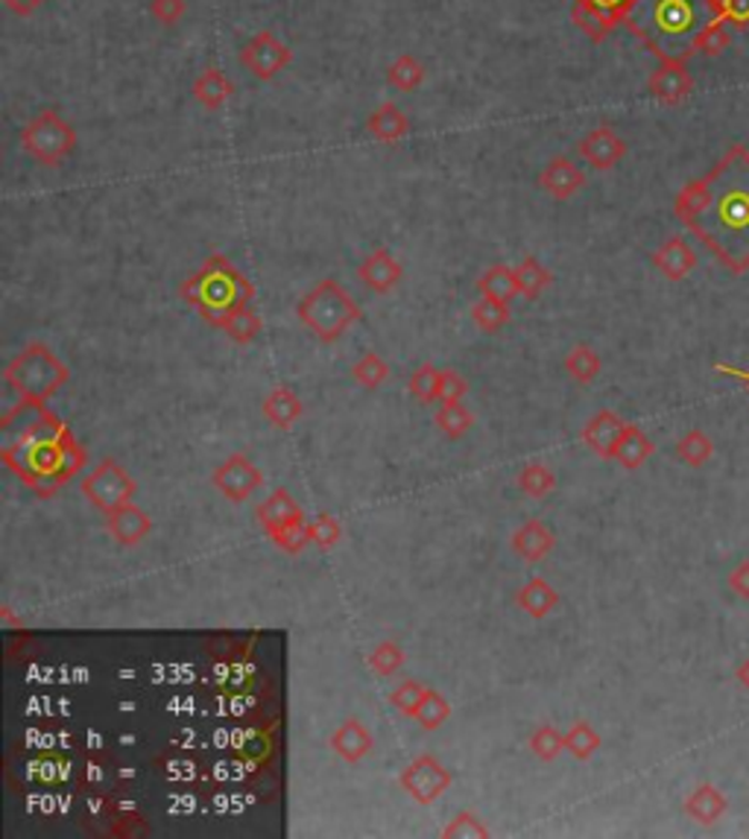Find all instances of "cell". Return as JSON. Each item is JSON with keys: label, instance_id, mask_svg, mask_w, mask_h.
<instances>
[{"label": "cell", "instance_id": "30bf717a", "mask_svg": "<svg viewBox=\"0 0 749 839\" xmlns=\"http://www.w3.org/2000/svg\"><path fill=\"white\" fill-rule=\"evenodd\" d=\"M211 486H214L226 500H231V503H247V500L263 486V475L261 468L249 460L247 453H231L229 460H223L214 468Z\"/></svg>", "mask_w": 749, "mask_h": 839}, {"label": "cell", "instance_id": "f35d334b", "mask_svg": "<svg viewBox=\"0 0 749 839\" xmlns=\"http://www.w3.org/2000/svg\"><path fill=\"white\" fill-rule=\"evenodd\" d=\"M369 670L381 676V679H392L405 667V650L396 641L374 643V650L367 658Z\"/></svg>", "mask_w": 749, "mask_h": 839}, {"label": "cell", "instance_id": "db71d44e", "mask_svg": "<svg viewBox=\"0 0 749 839\" xmlns=\"http://www.w3.org/2000/svg\"><path fill=\"white\" fill-rule=\"evenodd\" d=\"M48 0H3V7L18 18H30L36 9H41Z\"/></svg>", "mask_w": 749, "mask_h": 839}, {"label": "cell", "instance_id": "6da1fadb", "mask_svg": "<svg viewBox=\"0 0 749 839\" xmlns=\"http://www.w3.org/2000/svg\"><path fill=\"white\" fill-rule=\"evenodd\" d=\"M673 214L726 270L749 272V150L732 143L673 199Z\"/></svg>", "mask_w": 749, "mask_h": 839}, {"label": "cell", "instance_id": "c3c4849f", "mask_svg": "<svg viewBox=\"0 0 749 839\" xmlns=\"http://www.w3.org/2000/svg\"><path fill=\"white\" fill-rule=\"evenodd\" d=\"M732 44V30L726 27V21L720 18V21H715V24L709 27V30L702 32V39H700V48H697V53L702 56H720L726 48Z\"/></svg>", "mask_w": 749, "mask_h": 839}, {"label": "cell", "instance_id": "9a60e30c", "mask_svg": "<svg viewBox=\"0 0 749 839\" xmlns=\"http://www.w3.org/2000/svg\"><path fill=\"white\" fill-rule=\"evenodd\" d=\"M539 188L548 197L566 202L586 188V173L571 159H550L539 173Z\"/></svg>", "mask_w": 749, "mask_h": 839}, {"label": "cell", "instance_id": "cb8c5ba5", "mask_svg": "<svg viewBox=\"0 0 749 839\" xmlns=\"http://www.w3.org/2000/svg\"><path fill=\"white\" fill-rule=\"evenodd\" d=\"M191 94L202 109L217 111V109H223L231 97H234V82H231L220 68H206V71L193 80Z\"/></svg>", "mask_w": 749, "mask_h": 839}, {"label": "cell", "instance_id": "5b68a950", "mask_svg": "<svg viewBox=\"0 0 749 839\" xmlns=\"http://www.w3.org/2000/svg\"><path fill=\"white\" fill-rule=\"evenodd\" d=\"M68 378H71L68 366L44 342H27L3 369V380L36 404H44L48 398L57 396V389L64 387Z\"/></svg>", "mask_w": 749, "mask_h": 839}, {"label": "cell", "instance_id": "7402d4cb", "mask_svg": "<svg viewBox=\"0 0 749 839\" xmlns=\"http://www.w3.org/2000/svg\"><path fill=\"white\" fill-rule=\"evenodd\" d=\"M367 132L381 143H399L410 136V118L396 103H381L367 118Z\"/></svg>", "mask_w": 749, "mask_h": 839}, {"label": "cell", "instance_id": "816d5d0a", "mask_svg": "<svg viewBox=\"0 0 749 839\" xmlns=\"http://www.w3.org/2000/svg\"><path fill=\"white\" fill-rule=\"evenodd\" d=\"M718 12L729 30H749V0H718Z\"/></svg>", "mask_w": 749, "mask_h": 839}, {"label": "cell", "instance_id": "2e32d148", "mask_svg": "<svg viewBox=\"0 0 749 839\" xmlns=\"http://www.w3.org/2000/svg\"><path fill=\"white\" fill-rule=\"evenodd\" d=\"M627 421L615 410H598L586 421L582 428V442L589 445V451H595L600 460H612V451L618 439H621Z\"/></svg>", "mask_w": 749, "mask_h": 839}, {"label": "cell", "instance_id": "ee69618b", "mask_svg": "<svg viewBox=\"0 0 749 839\" xmlns=\"http://www.w3.org/2000/svg\"><path fill=\"white\" fill-rule=\"evenodd\" d=\"M343 539V527L337 521L334 515H317L311 521V545L319 547V550H331V547L340 545Z\"/></svg>", "mask_w": 749, "mask_h": 839}, {"label": "cell", "instance_id": "7dc6e473", "mask_svg": "<svg viewBox=\"0 0 749 839\" xmlns=\"http://www.w3.org/2000/svg\"><path fill=\"white\" fill-rule=\"evenodd\" d=\"M489 833L492 831H489L487 825L480 822L475 813H457L455 819L442 828V837H448V839H469V837L487 839Z\"/></svg>", "mask_w": 749, "mask_h": 839}, {"label": "cell", "instance_id": "11a10c76", "mask_svg": "<svg viewBox=\"0 0 749 839\" xmlns=\"http://www.w3.org/2000/svg\"><path fill=\"white\" fill-rule=\"evenodd\" d=\"M715 372H720V374H729V378L741 380L743 387H747V389H749V369H738V366L718 363V366H715Z\"/></svg>", "mask_w": 749, "mask_h": 839}, {"label": "cell", "instance_id": "5bb4252c", "mask_svg": "<svg viewBox=\"0 0 749 839\" xmlns=\"http://www.w3.org/2000/svg\"><path fill=\"white\" fill-rule=\"evenodd\" d=\"M106 530L112 536L118 545L136 547L144 539H150L152 532V518L136 503H127V507L114 509V512L106 515Z\"/></svg>", "mask_w": 749, "mask_h": 839}, {"label": "cell", "instance_id": "f907efd6", "mask_svg": "<svg viewBox=\"0 0 749 839\" xmlns=\"http://www.w3.org/2000/svg\"><path fill=\"white\" fill-rule=\"evenodd\" d=\"M575 3L598 9L600 16H606L609 21H615V24H623V21L630 18L632 9L638 7V0H575Z\"/></svg>", "mask_w": 749, "mask_h": 839}, {"label": "cell", "instance_id": "ba28073f", "mask_svg": "<svg viewBox=\"0 0 749 839\" xmlns=\"http://www.w3.org/2000/svg\"><path fill=\"white\" fill-rule=\"evenodd\" d=\"M238 59L249 71V77H256L258 82H272L281 71H288L290 68V62H293V48L284 44L272 30H261L240 48Z\"/></svg>", "mask_w": 749, "mask_h": 839}, {"label": "cell", "instance_id": "9c48e42d", "mask_svg": "<svg viewBox=\"0 0 749 839\" xmlns=\"http://www.w3.org/2000/svg\"><path fill=\"white\" fill-rule=\"evenodd\" d=\"M451 772L439 763L433 755H419L399 772L401 790L416 801V805H433L442 792L451 787Z\"/></svg>", "mask_w": 749, "mask_h": 839}, {"label": "cell", "instance_id": "8fae6325", "mask_svg": "<svg viewBox=\"0 0 749 839\" xmlns=\"http://www.w3.org/2000/svg\"><path fill=\"white\" fill-rule=\"evenodd\" d=\"M401 278H405V267H401L399 258H396L390 249H383V246H378L374 252H369L358 267V281L374 296L392 293V290L401 284Z\"/></svg>", "mask_w": 749, "mask_h": 839}, {"label": "cell", "instance_id": "4316f807", "mask_svg": "<svg viewBox=\"0 0 749 839\" xmlns=\"http://www.w3.org/2000/svg\"><path fill=\"white\" fill-rule=\"evenodd\" d=\"M214 328H220L229 340L240 342V346H249L252 340H258L263 322L256 310H252V304H243V308L226 313L223 319H217Z\"/></svg>", "mask_w": 749, "mask_h": 839}, {"label": "cell", "instance_id": "836d02e7", "mask_svg": "<svg viewBox=\"0 0 749 839\" xmlns=\"http://www.w3.org/2000/svg\"><path fill=\"white\" fill-rule=\"evenodd\" d=\"M516 486L525 491L527 498L542 500V498H548L550 491L557 489V475H553L548 466H542V462H530V466H525L519 471Z\"/></svg>", "mask_w": 749, "mask_h": 839}, {"label": "cell", "instance_id": "8d00e7d4", "mask_svg": "<svg viewBox=\"0 0 749 839\" xmlns=\"http://www.w3.org/2000/svg\"><path fill=\"white\" fill-rule=\"evenodd\" d=\"M571 21H575L577 30L586 32V36L595 41V44L606 41L615 30H618V24H615V21H609L606 16H600L598 9L582 7V3H575V7H571Z\"/></svg>", "mask_w": 749, "mask_h": 839}, {"label": "cell", "instance_id": "d4e9b609", "mask_svg": "<svg viewBox=\"0 0 749 839\" xmlns=\"http://www.w3.org/2000/svg\"><path fill=\"white\" fill-rule=\"evenodd\" d=\"M559 591L553 586H550L548 579H527L525 586L516 591V606H519L525 615H530L533 620H542L548 618L550 611L557 609L559 606Z\"/></svg>", "mask_w": 749, "mask_h": 839}, {"label": "cell", "instance_id": "ab89813d", "mask_svg": "<svg viewBox=\"0 0 749 839\" xmlns=\"http://www.w3.org/2000/svg\"><path fill=\"white\" fill-rule=\"evenodd\" d=\"M600 743H603V740H600V735L591 729L589 722H575V726L566 731V752L575 755L577 760L595 758Z\"/></svg>", "mask_w": 749, "mask_h": 839}, {"label": "cell", "instance_id": "7a4b0ae2", "mask_svg": "<svg viewBox=\"0 0 749 839\" xmlns=\"http://www.w3.org/2000/svg\"><path fill=\"white\" fill-rule=\"evenodd\" d=\"M715 21L718 0H638L623 27L659 62H688Z\"/></svg>", "mask_w": 749, "mask_h": 839}, {"label": "cell", "instance_id": "b9f144b4", "mask_svg": "<svg viewBox=\"0 0 749 839\" xmlns=\"http://www.w3.org/2000/svg\"><path fill=\"white\" fill-rule=\"evenodd\" d=\"M270 541L276 547H279L281 553L299 556L304 550V547L311 545V523H308V521L288 523V527H281V530L272 532Z\"/></svg>", "mask_w": 749, "mask_h": 839}, {"label": "cell", "instance_id": "f546056e", "mask_svg": "<svg viewBox=\"0 0 749 839\" xmlns=\"http://www.w3.org/2000/svg\"><path fill=\"white\" fill-rule=\"evenodd\" d=\"M562 366H566V372L571 374V378L577 380V383H582V387H589V383H595L600 374V369H603V360H600V354L591 346H575V349L568 351L566 360H562Z\"/></svg>", "mask_w": 749, "mask_h": 839}, {"label": "cell", "instance_id": "44dd1931", "mask_svg": "<svg viewBox=\"0 0 749 839\" xmlns=\"http://www.w3.org/2000/svg\"><path fill=\"white\" fill-rule=\"evenodd\" d=\"M261 416L270 421L272 428L279 430H290L296 421L304 416V404L302 398L296 396L290 387H276L270 396L261 401Z\"/></svg>", "mask_w": 749, "mask_h": 839}, {"label": "cell", "instance_id": "603a6c76", "mask_svg": "<svg viewBox=\"0 0 749 839\" xmlns=\"http://www.w3.org/2000/svg\"><path fill=\"white\" fill-rule=\"evenodd\" d=\"M726 810H729V801H726L723 790H718V787L709 785V781H702V785H697L688 792L686 813L691 816L693 822L715 825L723 819Z\"/></svg>", "mask_w": 749, "mask_h": 839}, {"label": "cell", "instance_id": "ffe728a7", "mask_svg": "<svg viewBox=\"0 0 749 839\" xmlns=\"http://www.w3.org/2000/svg\"><path fill=\"white\" fill-rule=\"evenodd\" d=\"M256 518L258 523H261V530L267 532V536H272V532L288 527V523L304 521V512L299 509V503H296L293 495H290L288 489H276L270 498L258 507Z\"/></svg>", "mask_w": 749, "mask_h": 839}, {"label": "cell", "instance_id": "d590c367", "mask_svg": "<svg viewBox=\"0 0 749 839\" xmlns=\"http://www.w3.org/2000/svg\"><path fill=\"white\" fill-rule=\"evenodd\" d=\"M351 378H354V383L363 389H381L387 380H390V366H387V360H383L381 354H374V351H367V354L360 357L358 363L351 366Z\"/></svg>", "mask_w": 749, "mask_h": 839}, {"label": "cell", "instance_id": "1f68e13d", "mask_svg": "<svg viewBox=\"0 0 749 839\" xmlns=\"http://www.w3.org/2000/svg\"><path fill=\"white\" fill-rule=\"evenodd\" d=\"M469 317L483 333H498L512 319V310L507 301L487 299V296H483V299L471 304Z\"/></svg>", "mask_w": 749, "mask_h": 839}, {"label": "cell", "instance_id": "8992f818", "mask_svg": "<svg viewBox=\"0 0 749 839\" xmlns=\"http://www.w3.org/2000/svg\"><path fill=\"white\" fill-rule=\"evenodd\" d=\"M21 150L41 167H62L77 150V129L53 109L39 111L21 129Z\"/></svg>", "mask_w": 749, "mask_h": 839}, {"label": "cell", "instance_id": "d6986e66", "mask_svg": "<svg viewBox=\"0 0 749 839\" xmlns=\"http://www.w3.org/2000/svg\"><path fill=\"white\" fill-rule=\"evenodd\" d=\"M328 746H331L346 763H360V760L372 752L374 737L360 720H346L343 726H337V729L331 731Z\"/></svg>", "mask_w": 749, "mask_h": 839}, {"label": "cell", "instance_id": "60d3db41", "mask_svg": "<svg viewBox=\"0 0 749 839\" xmlns=\"http://www.w3.org/2000/svg\"><path fill=\"white\" fill-rule=\"evenodd\" d=\"M530 752L545 763H550V760H557L559 755L566 752V735L557 726H539L530 735Z\"/></svg>", "mask_w": 749, "mask_h": 839}, {"label": "cell", "instance_id": "3957f363", "mask_svg": "<svg viewBox=\"0 0 749 839\" xmlns=\"http://www.w3.org/2000/svg\"><path fill=\"white\" fill-rule=\"evenodd\" d=\"M179 296L206 319L208 326L214 328L217 319H223L226 313L243 308V304H252L256 287L243 272L234 270V263L229 258L211 254L200 270L184 278Z\"/></svg>", "mask_w": 749, "mask_h": 839}, {"label": "cell", "instance_id": "f6af8a7d", "mask_svg": "<svg viewBox=\"0 0 749 839\" xmlns=\"http://www.w3.org/2000/svg\"><path fill=\"white\" fill-rule=\"evenodd\" d=\"M425 690H428V688H425V685H419V681H416V679H405L399 685V688H396L390 693L392 708H396V711H399V713H405V717H410V720H413L416 708H419V705H422V699H425Z\"/></svg>", "mask_w": 749, "mask_h": 839}, {"label": "cell", "instance_id": "4dcf8cb0", "mask_svg": "<svg viewBox=\"0 0 749 839\" xmlns=\"http://www.w3.org/2000/svg\"><path fill=\"white\" fill-rule=\"evenodd\" d=\"M425 77H428L425 64L410 53H401L399 59L387 68V82H390V88L405 91V94H410V91H416V88L422 86Z\"/></svg>", "mask_w": 749, "mask_h": 839}, {"label": "cell", "instance_id": "f5cc1de1", "mask_svg": "<svg viewBox=\"0 0 749 839\" xmlns=\"http://www.w3.org/2000/svg\"><path fill=\"white\" fill-rule=\"evenodd\" d=\"M729 591L741 600H749V559H743L738 568H732L729 573Z\"/></svg>", "mask_w": 749, "mask_h": 839}, {"label": "cell", "instance_id": "d6a6232c", "mask_svg": "<svg viewBox=\"0 0 749 839\" xmlns=\"http://www.w3.org/2000/svg\"><path fill=\"white\" fill-rule=\"evenodd\" d=\"M413 720L419 722V726H422L425 731L442 729V726H446V722L451 720V702H448V699L442 697L439 690L428 688V690H425L422 705L416 708Z\"/></svg>", "mask_w": 749, "mask_h": 839}, {"label": "cell", "instance_id": "52a82bcc", "mask_svg": "<svg viewBox=\"0 0 749 839\" xmlns=\"http://www.w3.org/2000/svg\"><path fill=\"white\" fill-rule=\"evenodd\" d=\"M82 495L97 512H114V509L127 507L136 498V480L129 477V471L120 466L118 460H100L86 477H82Z\"/></svg>", "mask_w": 749, "mask_h": 839}, {"label": "cell", "instance_id": "4fadbf2b", "mask_svg": "<svg viewBox=\"0 0 749 839\" xmlns=\"http://www.w3.org/2000/svg\"><path fill=\"white\" fill-rule=\"evenodd\" d=\"M647 91H650V94H653L662 106L686 103L688 94L693 91V77H691V71H688V64L662 62L653 73H650Z\"/></svg>", "mask_w": 749, "mask_h": 839}, {"label": "cell", "instance_id": "e0dca14e", "mask_svg": "<svg viewBox=\"0 0 749 839\" xmlns=\"http://www.w3.org/2000/svg\"><path fill=\"white\" fill-rule=\"evenodd\" d=\"M510 547L521 556V559H525L527 565H536V562H542L545 556L557 547V536H553V530H550L548 523L530 518V521H525L519 530L512 532Z\"/></svg>", "mask_w": 749, "mask_h": 839}, {"label": "cell", "instance_id": "484cf974", "mask_svg": "<svg viewBox=\"0 0 749 839\" xmlns=\"http://www.w3.org/2000/svg\"><path fill=\"white\" fill-rule=\"evenodd\" d=\"M653 451L656 445L650 442V436L641 428H636V425H627L621 439H618V445H615L612 460L621 468H627V471H636V468H641L653 457Z\"/></svg>", "mask_w": 749, "mask_h": 839}, {"label": "cell", "instance_id": "ac0fdd59", "mask_svg": "<svg viewBox=\"0 0 749 839\" xmlns=\"http://www.w3.org/2000/svg\"><path fill=\"white\" fill-rule=\"evenodd\" d=\"M650 261L659 272H662L668 281H682L686 276H691L693 267H697V252H693L691 246H688L686 238H670L665 240L653 254H650Z\"/></svg>", "mask_w": 749, "mask_h": 839}, {"label": "cell", "instance_id": "f1b7e54d", "mask_svg": "<svg viewBox=\"0 0 749 839\" xmlns=\"http://www.w3.org/2000/svg\"><path fill=\"white\" fill-rule=\"evenodd\" d=\"M480 296L487 299H498L510 304L516 296H519V284H516V270H510L507 263H492L489 270H483V276L478 278Z\"/></svg>", "mask_w": 749, "mask_h": 839}, {"label": "cell", "instance_id": "bcb514c9", "mask_svg": "<svg viewBox=\"0 0 749 839\" xmlns=\"http://www.w3.org/2000/svg\"><path fill=\"white\" fill-rule=\"evenodd\" d=\"M469 396V380L462 378L457 369H439V404H460Z\"/></svg>", "mask_w": 749, "mask_h": 839}, {"label": "cell", "instance_id": "7bdbcfd3", "mask_svg": "<svg viewBox=\"0 0 749 839\" xmlns=\"http://www.w3.org/2000/svg\"><path fill=\"white\" fill-rule=\"evenodd\" d=\"M407 389H410V396H413L416 401H422V404H433V401H437V392H439V369H437V366H433V363L419 366V369L410 374V383H407Z\"/></svg>", "mask_w": 749, "mask_h": 839}, {"label": "cell", "instance_id": "e575fe53", "mask_svg": "<svg viewBox=\"0 0 749 839\" xmlns=\"http://www.w3.org/2000/svg\"><path fill=\"white\" fill-rule=\"evenodd\" d=\"M715 457V442L702 430H688L677 442V460L686 462L688 468H702Z\"/></svg>", "mask_w": 749, "mask_h": 839}, {"label": "cell", "instance_id": "277c9868", "mask_svg": "<svg viewBox=\"0 0 749 839\" xmlns=\"http://www.w3.org/2000/svg\"><path fill=\"white\" fill-rule=\"evenodd\" d=\"M296 317H299V322H302L319 342H328V346H331V342L340 340L354 322H360L363 310H360L358 301L351 299V293H346L343 287H340V281L326 278V281H319L311 293L296 304Z\"/></svg>", "mask_w": 749, "mask_h": 839}, {"label": "cell", "instance_id": "681fc988", "mask_svg": "<svg viewBox=\"0 0 749 839\" xmlns=\"http://www.w3.org/2000/svg\"><path fill=\"white\" fill-rule=\"evenodd\" d=\"M188 12V0H150V16L156 24L176 27Z\"/></svg>", "mask_w": 749, "mask_h": 839}, {"label": "cell", "instance_id": "9f6ffc18", "mask_svg": "<svg viewBox=\"0 0 749 839\" xmlns=\"http://www.w3.org/2000/svg\"><path fill=\"white\" fill-rule=\"evenodd\" d=\"M735 676H738V681H741L743 688L749 690V658H747V661H743L741 667H738V673H735Z\"/></svg>", "mask_w": 749, "mask_h": 839}, {"label": "cell", "instance_id": "83f0119b", "mask_svg": "<svg viewBox=\"0 0 749 839\" xmlns=\"http://www.w3.org/2000/svg\"><path fill=\"white\" fill-rule=\"evenodd\" d=\"M516 284H519V296L536 301L550 284H553V276H550V270L539 258L525 254L519 261V267H516Z\"/></svg>", "mask_w": 749, "mask_h": 839}, {"label": "cell", "instance_id": "7c38bea8", "mask_svg": "<svg viewBox=\"0 0 749 839\" xmlns=\"http://www.w3.org/2000/svg\"><path fill=\"white\" fill-rule=\"evenodd\" d=\"M577 156L595 170H612L615 164H621L627 156V141H623L612 127H595L591 132L580 138L577 143Z\"/></svg>", "mask_w": 749, "mask_h": 839}, {"label": "cell", "instance_id": "74e56055", "mask_svg": "<svg viewBox=\"0 0 749 839\" xmlns=\"http://www.w3.org/2000/svg\"><path fill=\"white\" fill-rule=\"evenodd\" d=\"M433 421H437V428L439 433H446L448 439H462V436L469 433L471 425H475V416H471V410L466 404H442L437 410V416H433Z\"/></svg>", "mask_w": 749, "mask_h": 839}]
</instances>
